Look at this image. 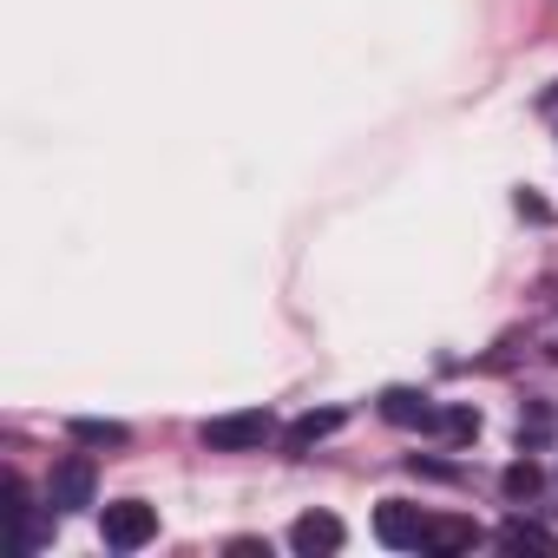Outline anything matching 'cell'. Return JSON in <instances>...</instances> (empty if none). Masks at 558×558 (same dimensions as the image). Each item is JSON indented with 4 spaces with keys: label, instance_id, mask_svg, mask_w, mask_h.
I'll use <instances>...</instances> for the list:
<instances>
[{
    "label": "cell",
    "instance_id": "obj_8",
    "mask_svg": "<svg viewBox=\"0 0 558 558\" xmlns=\"http://www.w3.org/2000/svg\"><path fill=\"white\" fill-rule=\"evenodd\" d=\"M486 532L473 519H427V551H473Z\"/></svg>",
    "mask_w": 558,
    "mask_h": 558
},
{
    "label": "cell",
    "instance_id": "obj_10",
    "mask_svg": "<svg viewBox=\"0 0 558 558\" xmlns=\"http://www.w3.org/2000/svg\"><path fill=\"white\" fill-rule=\"evenodd\" d=\"M73 440H80V447H125L132 434H125L119 421H73Z\"/></svg>",
    "mask_w": 558,
    "mask_h": 558
},
{
    "label": "cell",
    "instance_id": "obj_5",
    "mask_svg": "<svg viewBox=\"0 0 558 558\" xmlns=\"http://www.w3.org/2000/svg\"><path fill=\"white\" fill-rule=\"evenodd\" d=\"M342 519L336 512H303L296 525H290V545L303 551V558H329V551H342Z\"/></svg>",
    "mask_w": 558,
    "mask_h": 558
},
{
    "label": "cell",
    "instance_id": "obj_6",
    "mask_svg": "<svg viewBox=\"0 0 558 558\" xmlns=\"http://www.w3.org/2000/svg\"><path fill=\"white\" fill-rule=\"evenodd\" d=\"M381 421H395V427H434L440 408H434L427 395H414V388H388V395H381Z\"/></svg>",
    "mask_w": 558,
    "mask_h": 558
},
{
    "label": "cell",
    "instance_id": "obj_4",
    "mask_svg": "<svg viewBox=\"0 0 558 558\" xmlns=\"http://www.w3.org/2000/svg\"><path fill=\"white\" fill-rule=\"evenodd\" d=\"M93 486H99V473H93V460H60L53 473H47V506L53 512H80V506H93Z\"/></svg>",
    "mask_w": 558,
    "mask_h": 558
},
{
    "label": "cell",
    "instance_id": "obj_7",
    "mask_svg": "<svg viewBox=\"0 0 558 558\" xmlns=\"http://www.w3.org/2000/svg\"><path fill=\"white\" fill-rule=\"evenodd\" d=\"M336 427H342V408H316V414H303V421L283 434V447H290V453H310V447H316V440H329Z\"/></svg>",
    "mask_w": 558,
    "mask_h": 558
},
{
    "label": "cell",
    "instance_id": "obj_2",
    "mask_svg": "<svg viewBox=\"0 0 558 558\" xmlns=\"http://www.w3.org/2000/svg\"><path fill=\"white\" fill-rule=\"evenodd\" d=\"M151 538H158V512H151L145 499L106 506V545H112V551H138V545H151Z\"/></svg>",
    "mask_w": 558,
    "mask_h": 558
},
{
    "label": "cell",
    "instance_id": "obj_9",
    "mask_svg": "<svg viewBox=\"0 0 558 558\" xmlns=\"http://www.w3.org/2000/svg\"><path fill=\"white\" fill-rule=\"evenodd\" d=\"M434 434H447L453 447H460V440H473V434H480V408H440Z\"/></svg>",
    "mask_w": 558,
    "mask_h": 558
},
{
    "label": "cell",
    "instance_id": "obj_12",
    "mask_svg": "<svg viewBox=\"0 0 558 558\" xmlns=\"http://www.w3.org/2000/svg\"><path fill=\"white\" fill-rule=\"evenodd\" d=\"M499 486H506V499H532V493H538V466H532V460H512V466L499 473Z\"/></svg>",
    "mask_w": 558,
    "mask_h": 558
},
{
    "label": "cell",
    "instance_id": "obj_11",
    "mask_svg": "<svg viewBox=\"0 0 558 558\" xmlns=\"http://www.w3.org/2000/svg\"><path fill=\"white\" fill-rule=\"evenodd\" d=\"M499 545H506V551H525V545H532V551H551L558 538H551L545 525H525V519H512V525L499 532Z\"/></svg>",
    "mask_w": 558,
    "mask_h": 558
},
{
    "label": "cell",
    "instance_id": "obj_3",
    "mask_svg": "<svg viewBox=\"0 0 558 558\" xmlns=\"http://www.w3.org/2000/svg\"><path fill=\"white\" fill-rule=\"evenodd\" d=\"M375 538L395 545V551H421L427 545V512L408 506V499H381L375 506Z\"/></svg>",
    "mask_w": 558,
    "mask_h": 558
},
{
    "label": "cell",
    "instance_id": "obj_1",
    "mask_svg": "<svg viewBox=\"0 0 558 558\" xmlns=\"http://www.w3.org/2000/svg\"><path fill=\"white\" fill-rule=\"evenodd\" d=\"M269 434H276V421H269L263 408H236V414L204 421V447H210V453H250V447H263Z\"/></svg>",
    "mask_w": 558,
    "mask_h": 558
}]
</instances>
